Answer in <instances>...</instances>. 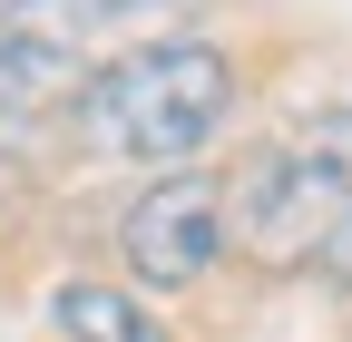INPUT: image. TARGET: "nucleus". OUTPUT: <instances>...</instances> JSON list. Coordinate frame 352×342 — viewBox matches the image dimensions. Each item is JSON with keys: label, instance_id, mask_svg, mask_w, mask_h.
Returning a JSON list of instances; mask_svg holds the SVG:
<instances>
[{"label": "nucleus", "instance_id": "5", "mask_svg": "<svg viewBox=\"0 0 352 342\" xmlns=\"http://www.w3.org/2000/svg\"><path fill=\"white\" fill-rule=\"evenodd\" d=\"M50 313H59L69 342H166V323L138 304V293H127V284H98V274H69L50 293Z\"/></svg>", "mask_w": 352, "mask_h": 342}, {"label": "nucleus", "instance_id": "7", "mask_svg": "<svg viewBox=\"0 0 352 342\" xmlns=\"http://www.w3.org/2000/svg\"><path fill=\"white\" fill-rule=\"evenodd\" d=\"M323 274H333V284H342V293H352V216H342V235H333V244H323Z\"/></svg>", "mask_w": 352, "mask_h": 342}, {"label": "nucleus", "instance_id": "6", "mask_svg": "<svg viewBox=\"0 0 352 342\" xmlns=\"http://www.w3.org/2000/svg\"><path fill=\"white\" fill-rule=\"evenodd\" d=\"M88 59L78 49H50L30 30H0V108H50V98H78Z\"/></svg>", "mask_w": 352, "mask_h": 342}, {"label": "nucleus", "instance_id": "2", "mask_svg": "<svg viewBox=\"0 0 352 342\" xmlns=\"http://www.w3.org/2000/svg\"><path fill=\"white\" fill-rule=\"evenodd\" d=\"M352 216V166H333L323 147H254L235 176H226V244H245L264 274H294V264H323V244Z\"/></svg>", "mask_w": 352, "mask_h": 342}, {"label": "nucleus", "instance_id": "1", "mask_svg": "<svg viewBox=\"0 0 352 342\" xmlns=\"http://www.w3.org/2000/svg\"><path fill=\"white\" fill-rule=\"evenodd\" d=\"M69 117H78L88 157L176 176V166H196L215 147V127L235 117V59L215 49V39H196V30H157V39H138V49H118V59L88 69Z\"/></svg>", "mask_w": 352, "mask_h": 342}, {"label": "nucleus", "instance_id": "3", "mask_svg": "<svg viewBox=\"0 0 352 342\" xmlns=\"http://www.w3.org/2000/svg\"><path fill=\"white\" fill-rule=\"evenodd\" d=\"M118 254L127 274L147 293H186L215 274V254H226V186L206 176V166H176V176H147L127 196L118 216Z\"/></svg>", "mask_w": 352, "mask_h": 342}, {"label": "nucleus", "instance_id": "4", "mask_svg": "<svg viewBox=\"0 0 352 342\" xmlns=\"http://www.w3.org/2000/svg\"><path fill=\"white\" fill-rule=\"evenodd\" d=\"M166 10H186V0H0V30H30V39H50V49H98L108 30L127 20H166Z\"/></svg>", "mask_w": 352, "mask_h": 342}]
</instances>
